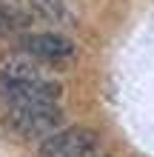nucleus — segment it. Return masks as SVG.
<instances>
[{
  "label": "nucleus",
  "instance_id": "nucleus-1",
  "mask_svg": "<svg viewBox=\"0 0 154 157\" xmlns=\"http://www.w3.org/2000/svg\"><path fill=\"white\" fill-rule=\"evenodd\" d=\"M9 120L20 134L46 140L49 134L60 132L63 114H60L57 103H49V106H32V109H9Z\"/></svg>",
  "mask_w": 154,
  "mask_h": 157
},
{
  "label": "nucleus",
  "instance_id": "nucleus-2",
  "mask_svg": "<svg viewBox=\"0 0 154 157\" xmlns=\"http://www.w3.org/2000/svg\"><path fill=\"white\" fill-rule=\"evenodd\" d=\"M97 151V137L86 128L54 132L40 146V157H92Z\"/></svg>",
  "mask_w": 154,
  "mask_h": 157
},
{
  "label": "nucleus",
  "instance_id": "nucleus-3",
  "mask_svg": "<svg viewBox=\"0 0 154 157\" xmlns=\"http://www.w3.org/2000/svg\"><path fill=\"white\" fill-rule=\"evenodd\" d=\"M20 49L29 52L32 57L37 60H66L74 54V46H71L66 37H60V34H26L20 40Z\"/></svg>",
  "mask_w": 154,
  "mask_h": 157
},
{
  "label": "nucleus",
  "instance_id": "nucleus-4",
  "mask_svg": "<svg viewBox=\"0 0 154 157\" xmlns=\"http://www.w3.org/2000/svg\"><path fill=\"white\" fill-rule=\"evenodd\" d=\"M23 26H26V14H20L12 6H0V37H6V34L23 29Z\"/></svg>",
  "mask_w": 154,
  "mask_h": 157
},
{
  "label": "nucleus",
  "instance_id": "nucleus-5",
  "mask_svg": "<svg viewBox=\"0 0 154 157\" xmlns=\"http://www.w3.org/2000/svg\"><path fill=\"white\" fill-rule=\"evenodd\" d=\"M32 3L46 20H60L63 17V3L60 0H32Z\"/></svg>",
  "mask_w": 154,
  "mask_h": 157
},
{
  "label": "nucleus",
  "instance_id": "nucleus-6",
  "mask_svg": "<svg viewBox=\"0 0 154 157\" xmlns=\"http://www.w3.org/2000/svg\"><path fill=\"white\" fill-rule=\"evenodd\" d=\"M92 157H100V154H97V151H94V154H92Z\"/></svg>",
  "mask_w": 154,
  "mask_h": 157
}]
</instances>
